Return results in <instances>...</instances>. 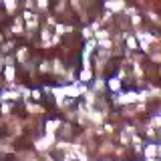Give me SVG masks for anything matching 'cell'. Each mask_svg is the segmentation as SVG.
Returning a JSON list of instances; mask_svg holds the SVG:
<instances>
[{
  "label": "cell",
  "instance_id": "6da1fadb",
  "mask_svg": "<svg viewBox=\"0 0 161 161\" xmlns=\"http://www.w3.org/2000/svg\"><path fill=\"white\" fill-rule=\"evenodd\" d=\"M58 121H48L47 123V127H48V133H53V131H57V127H58Z\"/></svg>",
  "mask_w": 161,
  "mask_h": 161
},
{
  "label": "cell",
  "instance_id": "7a4b0ae2",
  "mask_svg": "<svg viewBox=\"0 0 161 161\" xmlns=\"http://www.w3.org/2000/svg\"><path fill=\"white\" fill-rule=\"evenodd\" d=\"M107 6L113 8V10H119V8H123V2H121V0H117V2H109Z\"/></svg>",
  "mask_w": 161,
  "mask_h": 161
},
{
  "label": "cell",
  "instance_id": "3957f363",
  "mask_svg": "<svg viewBox=\"0 0 161 161\" xmlns=\"http://www.w3.org/2000/svg\"><path fill=\"white\" fill-rule=\"evenodd\" d=\"M155 151H157V149H155V145H149V147L145 149V153H147V157H153V155H155Z\"/></svg>",
  "mask_w": 161,
  "mask_h": 161
},
{
  "label": "cell",
  "instance_id": "277c9868",
  "mask_svg": "<svg viewBox=\"0 0 161 161\" xmlns=\"http://www.w3.org/2000/svg\"><path fill=\"white\" fill-rule=\"evenodd\" d=\"M91 79V70L89 69H85L83 70V75H80V80H89Z\"/></svg>",
  "mask_w": 161,
  "mask_h": 161
},
{
  "label": "cell",
  "instance_id": "5b68a950",
  "mask_svg": "<svg viewBox=\"0 0 161 161\" xmlns=\"http://www.w3.org/2000/svg\"><path fill=\"white\" fill-rule=\"evenodd\" d=\"M109 87H111V89H113V91H117V89H119V80H117V79H111V83H109Z\"/></svg>",
  "mask_w": 161,
  "mask_h": 161
},
{
  "label": "cell",
  "instance_id": "8992f818",
  "mask_svg": "<svg viewBox=\"0 0 161 161\" xmlns=\"http://www.w3.org/2000/svg\"><path fill=\"white\" fill-rule=\"evenodd\" d=\"M2 99H16V95H14V93H4Z\"/></svg>",
  "mask_w": 161,
  "mask_h": 161
},
{
  "label": "cell",
  "instance_id": "52a82bcc",
  "mask_svg": "<svg viewBox=\"0 0 161 161\" xmlns=\"http://www.w3.org/2000/svg\"><path fill=\"white\" fill-rule=\"evenodd\" d=\"M12 77H14V70H12V69H8V70H6V79H8V80H12Z\"/></svg>",
  "mask_w": 161,
  "mask_h": 161
},
{
  "label": "cell",
  "instance_id": "ba28073f",
  "mask_svg": "<svg viewBox=\"0 0 161 161\" xmlns=\"http://www.w3.org/2000/svg\"><path fill=\"white\" fill-rule=\"evenodd\" d=\"M6 8L8 10H14V0H6Z\"/></svg>",
  "mask_w": 161,
  "mask_h": 161
},
{
  "label": "cell",
  "instance_id": "9c48e42d",
  "mask_svg": "<svg viewBox=\"0 0 161 161\" xmlns=\"http://www.w3.org/2000/svg\"><path fill=\"white\" fill-rule=\"evenodd\" d=\"M127 44H129L131 48H135V47H137V42H135V38H129V40H127Z\"/></svg>",
  "mask_w": 161,
  "mask_h": 161
},
{
  "label": "cell",
  "instance_id": "30bf717a",
  "mask_svg": "<svg viewBox=\"0 0 161 161\" xmlns=\"http://www.w3.org/2000/svg\"><path fill=\"white\" fill-rule=\"evenodd\" d=\"M38 6H40V8H44V6H47V0H38Z\"/></svg>",
  "mask_w": 161,
  "mask_h": 161
}]
</instances>
